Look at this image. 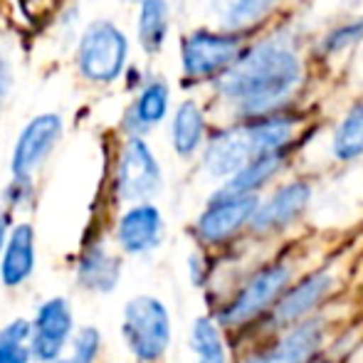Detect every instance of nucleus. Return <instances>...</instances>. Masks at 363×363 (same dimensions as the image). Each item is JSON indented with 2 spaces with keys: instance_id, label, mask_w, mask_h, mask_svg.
<instances>
[{
  "instance_id": "obj_1",
  "label": "nucleus",
  "mask_w": 363,
  "mask_h": 363,
  "mask_svg": "<svg viewBox=\"0 0 363 363\" xmlns=\"http://www.w3.org/2000/svg\"><path fill=\"white\" fill-rule=\"evenodd\" d=\"M301 82V60L294 50L277 43H262L238 55L228 69L218 74V89L240 106L242 116L269 114L289 99Z\"/></svg>"
},
{
  "instance_id": "obj_2",
  "label": "nucleus",
  "mask_w": 363,
  "mask_h": 363,
  "mask_svg": "<svg viewBox=\"0 0 363 363\" xmlns=\"http://www.w3.org/2000/svg\"><path fill=\"white\" fill-rule=\"evenodd\" d=\"M121 336L126 341V349L139 363L161 361L171 344V319L163 301L148 294L126 301Z\"/></svg>"
},
{
  "instance_id": "obj_3",
  "label": "nucleus",
  "mask_w": 363,
  "mask_h": 363,
  "mask_svg": "<svg viewBox=\"0 0 363 363\" xmlns=\"http://www.w3.org/2000/svg\"><path fill=\"white\" fill-rule=\"evenodd\" d=\"M129 40L111 20H94L84 28L77 45V69L96 84H111L124 72Z\"/></svg>"
},
{
  "instance_id": "obj_4",
  "label": "nucleus",
  "mask_w": 363,
  "mask_h": 363,
  "mask_svg": "<svg viewBox=\"0 0 363 363\" xmlns=\"http://www.w3.org/2000/svg\"><path fill=\"white\" fill-rule=\"evenodd\" d=\"M242 50V38L238 33H213L196 30L183 40L181 62L188 79H211L235 62Z\"/></svg>"
},
{
  "instance_id": "obj_5",
  "label": "nucleus",
  "mask_w": 363,
  "mask_h": 363,
  "mask_svg": "<svg viewBox=\"0 0 363 363\" xmlns=\"http://www.w3.org/2000/svg\"><path fill=\"white\" fill-rule=\"evenodd\" d=\"M161 191V166L141 136H131L116 166V193L121 201L141 203Z\"/></svg>"
},
{
  "instance_id": "obj_6",
  "label": "nucleus",
  "mask_w": 363,
  "mask_h": 363,
  "mask_svg": "<svg viewBox=\"0 0 363 363\" xmlns=\"http://www.w3.org/2000/svg\"><path fill=\"white\" fill-rule=\"evenodd\" d=\"M30 326V351L35 359L43 363L57 361L72 336V306L65 296H52L40 304L38 316Z\"/></svg>"
},
{
  "instance_id": "obj_7",
  "label": "nucleus",
  "mask_w": 363,
  "mask_h": 363,
  "mask_svg": "<svg viewBox=\"0 0 363 363\" xmlns=\"http://www.w3.org/2000/svg\"><path fill=\"white\" fill-rule=\"evenodd\" d=\"M62 116L57 114H40L35 119L28 121L23 131H20L18 141H15L13 148V161H10V168H13L15 178H30L43 161L50 156V151L57 144V139L62 136Z\"/></svg>"
},
{
  "instance_id": "obj_8",
  "label": "nucleus",
  "mask_w": 363,
  "mask_h": 363,
  "mask_svg": "<svg viewBox=\"0 0 363 363\" xmlns=\"http://www.w3.org/2000/svg\"><path fill=\"white\" fill-rule=\"evenodd\" d=\"M255 156H259V151L255 146L250 124L245 121L233 129L220 131L208 141L206 153H203V166L213 178H230Z\"/></svg>"
},
{
  "instance_id": "obj_9",
  "label": "nucleus",
  "mask_w": 363,
  "mask_h": 363,
  "mask_svg": "<svg viewBox=\"0 0 363 363\" xmlns=\"http://www.w3.org/2000/svg\"><path fill=\"white\" fill-rule=\"evenodd\" d=\"M257 206L259 201L255 193H247V196H213L211 206L198 218V235L211 245L225 242L242 225L250 223Z\"/></svg>"
},
{
  "instance_id": "obj_10",
  "label": "nucleus",
  "mask_w": 363,
  "mask_h": 363,
  "mask_svg": "<svg viewBox=\"0 0 363 363\" xmlns=\"http://www.w3.org/2000/svg\"><path fill=\"white\" fill-rule=\"evenodd\" d=\"M289 274H291L289 267H282V264H279V267H267L259 274H255V277L245 284V289L238 294V299L223 311V316H220L223 324H233V326L242 324V321L257 316L262 309H267V306L282 294V289L287 287Z\"/></svg>"
},
{
  "instance_id": "obj_11",
  "label": "nucleus",
  "mask_w": 363,
  "mask_h": 363,
  "mask_svg": "<svg viewBox=\"0 0 363 363\" xmlns=\"http://www.w3.org/2000/svg\"><path fill=\"white\" fill-rule=\"evenodd\" d=\"M311 201V186L304 181H294L282 186L264 206H257L250 218L255 233H274V230L287 228L291 220L304 213Z\"/></svg>"
},
{
  "instance_id": "obj_12",
  "label": "nucleus",
  "mask_w": 363,
  "mask_h": 363,
  "mask_svg": "<svg viewBox=\"0 0 363 363\" xmlns=\"http://www.w3.org/2000/svg\"><path fill=\"white\" fill-rule=\"evenodd\" d=\"M163 238V216L156 206L141 201L121 216L116 228V240L126 255L151 252Z\"/></svg>"
},
{
  "instance_id": "obj_13",
  "label": "nucleus",
  "mask_w": 363,
  "mask_h": 363,
  "mask_svg": "<svg viewBox=\"0 0 363 363\" xmlns=\"http://www.w3.org/2000/svg\"><path fill=\"white\" fill-rule=\"evenodd\" d=\"M35 269V233L28 223L10 233L0 259V282L5 287H20Z\"/></svg>"
},
{
  "instance_id": "obj_14",
  "label": "nucleus",
  "mask_w": 363,
  "mask_h": 363,
  "mask_svg": "<svg viewBox=\"0 0 363 363\" xmlns=\"http://www.w3.org/2000/svg\"><path fill=\"white\" fill-rule=\"evenodd\" d=\"M321 334H324L321 321H306V324L296 326L294 331H289L272 351L252 356L245 363H306L319 349Z\"/></svg>"
},
{
  "instance_id": "obj_15",
  "label": "nucleus",
  "mask_w": 363,
  "mask_h": 363,
  "mask_svg": "<svg viewBox=\"0 0 363 363\" xmlns=\"http://www.w3.org/2000/svg\"><path fill=\"white\" fill-rule=\"evenodd\" d=\"M284 163V148L279 151H264L259 156L250 158L240 171L230 176V181L216 193V196H247L262 188Z\"/></svg>"
},
{
  "instance_id": "obj_16",
  "label": "nucleus",
  "mask_w": 363,
  "mask_h": 363,
  "mask_svg": "<svg viewBox=\"0 0 363 363\" xmlns=\"http://www.w3.org/2000/svg\"><path fill=\"white\" fill-rule=\"evenodd\" d=\"M168 101H171V89L163 79H153L141 89V94L136 96L134 106L129 109V129L136 136L144 134V131L153 129L156 124H161L168 114Z\"/></svg>"
},
{
  "instance_id": "obj_17",
  "label": "nucleus",
  "mask_w": 363,
  "mask_h": 363,
  "mask_svg": "<svg viewBox=\"0 0 363 363\" xmlns=\"http://www.w3.org/2000/svg\"><path fill=\"white\" fill-rule=\"evenodd\" d=\"M121 277V259L104 247H91L79 257L77 279L89 291H114Z\"/></svg>"
},
{
  "instance_id": "obj_18",
  "label": "nucleus",
  "mask_w": 363,
  "mask_h": 363,
  "mask_svg": "<svg viewBox=\"0 0 363 363\" xmlns=\"http://www.w3.org/2000/svg\"><path fill=\"white\" fill-rule=\"evenodd\" d=\"M203 136H206V116L201 106L193 99L183 101L176 109L171 121V144L173 151L181 158H191L201 148Z\"/></svg>"
},
{
  "instance_id": "obj_19",
  "label": "nucleus",
  "mask_w": 363,
  "mask_h": 363,
  "mask_svg": "<svg viewBox=\"0 0 363 363\" xmlns=\"http://www.w3.org/2000/svg\"><path fill=\"white\" fill-rule=\"evenodd\" d=\"M329 284H331V277L324 272L311 274V277H306L301 284H296V287L279 301L277 309H274L277 324H291V321L301 319L306 311L319 304L321 296L329 291Z\"/></svg>"
},
{
  "instance_id": "obj_20",
  "label": "nucleus",
  "mask_w": 363,
  "mask_h": 363,
  "mask_svg": "<svg viewBox=\"0 0 363 363\" xmlns=\"http://www.w3.org/2000/svg\"><path fill=\"white\" fill-rule=\"evenodd\" d=\"M168 28H171V8L166 0H141L136 33L146 55L161 52L168 38Z\"/></svg>"
},
{
  "instance_id": "obj_21",
  "label": "nucleus",
  "mask_w": 363,
  "mask_h": 363,
  "mask_svg": "<svg viewBox=\"0 0 363 363\" xmlns=\"http://www.w3.org/2000/svg\"><path fill=\"white\" fill-rule=\"evenodd\" d=\"M334 156L341 161H354L363 153V101L354 104L334 134Z\"/></svg>"
},
{
  "instance_id": "obj_22",
  "label": "nucleus",
  "mask_w": 363,
  "mask_h": 363,
  "mask_svg": "<svg viewBox=\"0 0 363 363\" xmlns=\"http://www.w3.org/2000/svg\"><path fill=\"white\" fill-rule=\"evenodd\" d=\"M30 334L33 326L25 319H15L0 331V363H30Z\"/></svg>"
},
{
  "instance_id": "obj_23",
  "label": "nucleus",
  "mask_w": 363,
  "mask_h": 363,
  "mask_svg": "<svg viewBox=\"0 0 363 363\" xmlns=\"http://www.w3.org/2000/svg\"><path fill=\"white\" fill-rule=\"evenodd\" d=\"M191 346H193V354L198 356V363H228L220 331L208 316L196 319L191 331Z\"/></svg>"
},
{
  "instance_id": "obj_24",
  "label": "nucleus",
  "mask_w": 363,
  "mask_h": 363,
  "mask_svg": "<svg viewBox=\"0 0 363 363\" xmlns=\"http://www.w3.org/2000/svg\"><path fill=\"white\" fill-rule=\"evenodd\" d=\"M274 3L277 0H235L233 8L220 20H223V25L228 30L247 28V25H255L257 20H262L274 8Z\"/></svg>"
},
{
  "instance_id": "obj_25",
  "label": "nucleus",
  "mask_w": 363,
  "mask_h": 363,
  "mask_svg": "<svg viewBox=\"0 0 363 363\" xmlns=\"http://www.w3.org/2000/svg\"><path fill=\"white\" fill-rule=\"evenodd\" d=\"M101 349V334L94 326H82L72 339L69 356H60L57 363H94Z\"/></svg>"
},
{
  "instance_id": "obj_26",
  "label": "nucleus",
  "mask_w": 363,
  "mask_h": 363,
  "mask_svg": "<svg viewBox=\"0 0 363 363\" xmlns=\"http://www.w3.org/2000/svg\"><path fill=\"white\" fill-rule=\"evenodd\" d=\"M361 40H363V20L339 25V28L331 30V33L324 38V52H329V55L341 52V50L351 48V45L361 43Z\"/></svg>"
},
{
  "instance_id": "obj_27",
  "label": "nucleus",
  "mask_w": 363,
  "mask_h": 363,
  "mask_svg": "<svg viewBox=\"0 0 363 363\" xmlns=\"http://www.w3.org/2000/svg\"><path fill=\"white\" fill-rule=\"evenodd\" d=\"M10 91H13V69H10L8 60L0 57V109L10 99Z\"/></svg>"
},
{
  "instance_id": "obj_28",
  "label": "nucleus",
  "mask_w": 363,
  "mask_h": 363,
  "mask_svg": "<svg viewBox=\"0 0 363 363\" xmlns=\"http://www.w3.org/2000/svg\"><path fill=\"white\" fill-rule=\"evenodd\" d=\"M211 3H213V10H216V13L220 15V18H223V15L228 13L230 8H233L235 0H211Z\"/></svg>"
},
{
  "instance_id": "obj_29",
  "label": "nucleus",
  "mask_w": 363,
  "mask_h": 363,
  "mask_svg": "<svg viewBox=\"0 0 363 363\" xmlns=\"http://www.w3.org/2000/svg\"><path fill=\"white\" fill-rule=\"evenodd\" d=\"M5 235H8V216H5V213H0V252H3Z\"/></svg>"
}]
</instances>
